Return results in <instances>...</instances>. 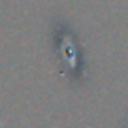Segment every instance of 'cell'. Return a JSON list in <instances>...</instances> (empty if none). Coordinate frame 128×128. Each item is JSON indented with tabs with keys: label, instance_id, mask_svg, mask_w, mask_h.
<instances>
[{
	"label": "cell",
	"instance_id": "1",
	"mask_svg": "<svg viewBox=\"0 0 128 128\" xmlns=\"http://www.w3.org/2000/svg\"><path fill=\"white\" fill-rule=\"evenodd\" d=\"M51 42L53 51L58 60V68L64 77L74 83H79L85 77V60L81 55V47L76 32L72 30L62 17H56L51 24Z\"/></svg>",
	"mask_w": 128,
	"mask_h": 128
}]
</instances>
